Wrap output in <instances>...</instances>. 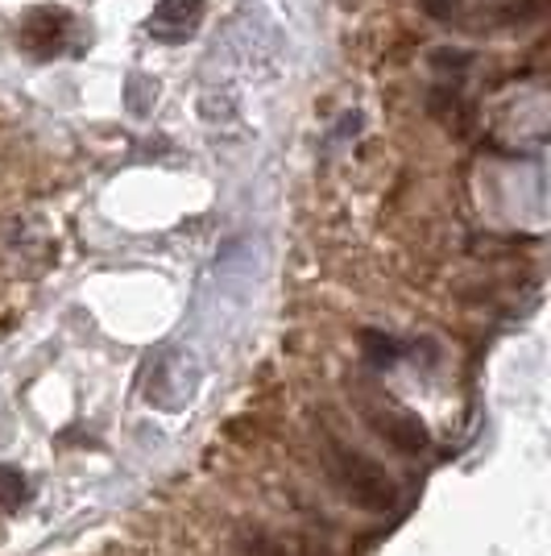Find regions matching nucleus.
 <instances>
[{"instance_id":"nucleus-2","label":"nucleus","mask_w":551,"mask_h":556,"mask_svg":"<svg viewBox=\"0 0 551 556\" xmlns=\"http://www.w3.org/2000/svg\"><path fill=\"white\" fill-rule=\"evenodd\" d=\"M366 424L382 441L390 444L394 453H402V457H419V453H427V444H432L423 419L414 416V412H407V407H394V403H369Z\"/></svg>"},{"instance_id":"nucleus-8","label":"nucleus","mask_w":551,"mask_h":556,"mask_svg":"<svg viewBox=\"0 0 551 556\" xmlns=\"http://www.w3.org/2000/svg\"><path fill=\"white\" fill-rule=\"evenodd\" d=\"M419 9L427 17H436V22H448V17H457L460 0H419Z\"/></svg>"},{"instance_id":"nucleus-9","label":"nucleus","mask_w":551,"mask_h":556,"mask_svg":"<svg viewBox=\"0 0 551 556\" xmlns=\"http://www.w3.org/2000/svg\"><path fill=\"white\" fill-rule=\"evenodd\" d=\"M303 556H332V548L320 544V540H311V535H303Z\"/></svg>"},{"instance_id":"nucleus-3","label":"nucleus","mask_w":551,"mask_h":556,"mask_svg":"<svg viewBox=\"0 0 551 556\" xmlns=\"http://www.w3.org/2000/svg\"><path fill=\"white\" fill-rule=\"evenodd\" d=\"M204 22V0H158L154 4V13H150V22L145 29L166 42V47H175V42H187L195 29Z\"/></svg>"},{"instance_id":"nucleus-4","label":"nucleus","mask_w":551,"mask_h":556,"mask_svg":"<svg viewBox=\"0 0 551 556\" xmlns=\"http://www.w3.org/2000/svg\"><path fill=\"white\" fill-rule=\"evenodd\" d=\"M67 29H71L67 9L47 4V9H29V17H25V25H22V38L34 54H54V50L63 47Z\"/></svg>"},{"instance_id":"nucleus-7","label":"nucleus","mask_w":551,"mask_h":556,"mask_svg":"<svg viewBox=\"0 0 551 556\" xmlns=\"http://www.w3.org/2000/svg\"><path fill=\"white\" fill-rule=\"evenodd\" d=\"M361 341H366V357L373 366H386V362L398 357V345H394L390 337H382V332H366Z\"/></svg>"},{"instance_id":"nucleus-5","label":"nucleus","mask_w":551,"mask_h":556,"mask_svg":"<svg viewBox=\"0 0 551 556\" xmlns=\"http://www.w3.org/2000/svg\"><path fill=\"white\" fill-rule=\"evenodd\" d=\"M236 548H241V556H291V548H286L274 532L253 528V523H245V528L236 532Z\"/></svg>"},{"instance_id":"nucleus-6","label":"nucleus","mask_w":551,"mask_h":556,"mask_svg":"<svg viewBox=\"0 0 551 556\" xmlns=\"http://www.w3.org/2000/svg\"><path fill=\"white\" fill-rule=\"evenodd\" d=\"M25 494H29V490H25V478H22V473H17V469H4V465H0V503L13 510V507H22V503H25Z\"/></svg>"},{"instance_id":"nucleus-1","label":"nucleus","mask_w":551,"mask_h":556,"mask_svg":"<svg viewBox=\"0 0 551 556\" xmlns=\"http://www.w3.org/2000/svg\"><path fill=\"white\" fill-rule=\"evenodd\" d=\"M323 465H328V478L336 494L353 503L357 510L369 515H386L398 507V482L386 465H377L373 457H366L361 448H353L345 441H328L323 448Z\"/></svg>"}]
</instances>
